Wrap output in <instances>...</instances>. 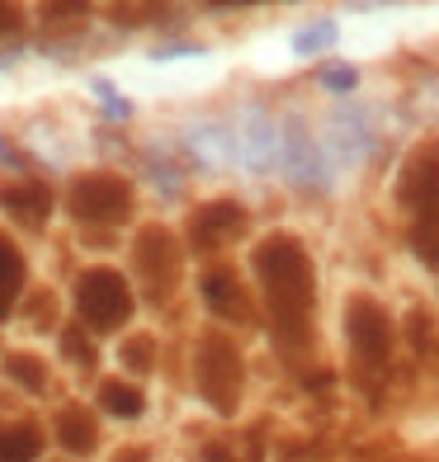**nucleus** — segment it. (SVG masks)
<instances>
[{
    "label": "nucleus",
    "mask_w": 439,
    "mask_h": 462,
    "mask_svg": "<svg viewBox=\"0 0 439 462\" xmlns=\"http://www.w3.org/2000/svg\"><path fill=\"white\" fill-rule=\"evenodd\" d=\"M250 274H256L269 340L288 364L312 354L317 340V264H312L303 236L269 231L250 245Z\"/></svg>",
    "instance_id": "nucleus-1"
},
{
    "label": "nucleus",
    "mask_w": 439,
    "mask_h": 462,
    "mask_svg": "<svg viewBox=\"0 0 439 462\" xmlns=\"http://www.w3.org/2000/svg\"><path fill=\"white\" fill-rule=\"evenodd\" d=\"M345 345L354 359V383H360V392H369V402H378V392L392 373L397 330H392L388 307L373 292H350L345 298Z\"/></svg>",
    "instance_id": "nucleus-2"
},
{
    "label": "nucleus",
    "mask_w": 439,
    "mask_h": 462,
    "mask_svg": "<svg viewBox=\"0 0 439 462\" xmlns=\"http://www.w3.org/2000/svg\"><path fill=\"white\" fill-rule=\"evenodd\" d=\"M194 392L199 402L232 420L241 411V392H246V364H241V349L232 335H222L218 326H208L194 345Z\"/></svg>",
    "instance_id": "nucleus-3"
},
{
    "label": "nucleus",
    "mask_w": 439,
    "mask_h": 462,
    "mask_svg": "<svg viewBox=\"0 0 439 462\" xmlns=\"http://www.w3.org/2000/svg\"><path fill=\"white\" fill-rule=\"evenodd\" d=\"M71 307H76V326L86 335H118L123 326L133 321L137 311V298H133V283L118 274L109 264H90L76 274V288H71Z\"/></svg>",
    "instance_id": "nucleus-4"
},
{
    "label": "nucleus",
    "mask_w": 439,
    "mask_h": 462,
    "mask_svg": "<svg viewBox=\"0 0 439 462\" xmlns=\"http://www.w3.org/2000/svg\"><path fill=\"white\" fill-rule=\"evenodd\" d=\"M133 184L118 171H80L67 184V213L86 226H123L133 217Z\"/></svg>",
    "instance_id": "nucleus-5"
},
{
    "label": "nucleus",
    "mask_w": 439,
    "mask_h": 462,
    "mask_svg": "<svg viewBox=\"0 0 439 462\" xmlns=\"http://www.w3.org/2000/svg\"><path fill=\"white\" fill-rule=\"evenodd\" d=\"M133 260H137V274H142V288L152 302H165L180 283V269H184V245L171 226H142L133 236Z\"/></svg>",
    "instance_id": "nucleus-6"
},
{
    "label": "nucleus",
    "mask_w": 439,
    "mask_h": 462,
    "mask_svg": "<svg viewBox=\"0 0 439 462\" xmlns=\"http://www.w3.org/2000/svg\"><path fill=\"white\" fill-rule=\"evenodd\" d=\"M232 142H237V165L250 175H275L279 156H284V123L260 109V104H241V114L232 123Z\"/></svg>",
    "instance_id": "nucleus-7"
},
{
    "label": "nucleus",
    "mask_w": 439,
    "mask_h": 462,
    "mask_svg": "<svg viewBox=\"0 0 439 462\" xmlns=\"http://www.w3.org/2000/svg\"><path fill=\"white\" fill-rule=\"evenodd\" d=\"M317 142H322V152H326V161H331V171H336V175L364 165L373 156V146H378V137H373V118L360 109V104H341Z\"/></svg>",
    "instance_id": "nucleus-8"
},
{
    "label": "nucleus",
    "mask_w": 439,
    "mask_h": 462,
    "mask_svg": "<svg viewBox=\"0 0 439 462\" xmlns=\"http://www.w3.org/2000/svg\"><path fill=\"white\" fill-rule=\"evenodd\" d=\"M392 199L411 217H434L439 213V142H425L402 161L392 184Z\"/></svg>",
    "instance_id": "nucleus-9"
},
{
    "label": "nucleus",
    "mask_w": 439,
    "mask_h": 462,
    "mask_svg": "<svg viewBox=\"0 0 439 462\" xmlns=\"http://www.w3.org/2000/svg\"><path fill=\"white\" fill-rule=\"evenodd\" d=\"M279 171L298 184V189H307V194H326V189L336 184V171H331L322 142L312 137L298 118H284V156H279Z\"/></svg>",
    "instance_id": "nucleus-10"
},
{
    "label": "nucleus",
    "mask_w": 439,
    "mask_h": 462,
    "mask_svg": "<svg viewBox=\"0 0 439 462\" xmlns=\"http://www.w3.org/2000/svg\"><path fill=\"white\" fill-rule=\"evenodd\" d=\"M246 226H250V213H246L237 199H213V203L194 208V217H190V245L199 250V255H213V250H227L237 236H246Z\"/></svg>",
    "instance_id": "nucleus-11"
},
{
    "label": "nucleus",
    "mask_w": 439,
    "mask_h": 462,
    "mask_svg": "<svg viewBox=\"0 0 439 462\" xmlns=\"http://www.w3.org/2000/svg\"><path fill=\"white\" fill-rule=\"evenodd\" d=\"M199 298L208 307V317H218L227 326H250V321H256V302H250V292H246V283H241V274H237L232 264L203 269Z\"/></svg>",
    "instance_id": "nucleus-12"
},
{
    "label": "nucleus",
    "mask_w": 439,
    "mask_h": 462,
    "mask_svg": "<svg viewBox=\"0 0 439 462\" xmlns=\"http://www.w3.org/2000/svg\"><path fill=\"white\" fill-rule=\"evenodd\" d=\"M180 146L190 152V161L203 165V171H227V165H237L232 123H222V118H199L190 128H180Z\"/></svg>",
    "instance_id": "nucleus-13"
},
{
    "label": "nucleus",
    "mask_w": 439,
    "mask_h": 462,
    "mask_svg": "<svg viewBox=\"0 0 439 462\" xmlns=\"http://www.w3.org/2000/svg\"><path fill=\"white\" fill-rule=\"evenodd\" d=\"M0 213L14 217L19 226H33V231H43L48 217H52V189L43 180H10V184H0Z\"/></svg>",
    "instance_id": "nucleus-14"
},
{
    "label": "nucleus",
    "mask_w": 439,
    "mask_h": 462,
    "mask_svg": "<svg viewBox=\"0 0 439 462\" xmlns=\"http://www.w3.org/2000/svg\"><path fill=\"white\" fill-rule=\"evenodd\" d=\"M52 439H57V448H67L71 457H90L99 448V425H95V415L86 406H57L52 415Z\"/></svg>",
    "instance_id": "nucleus-15"
},
{
    "label": "nucleus",
    "mask_w": 439,
    "mask_h": 462,
    "mask_svg": "<svg viewBox=\"0 0 439 462\" xmlns=\"http://www.w3.org/2000/svg\"><path fill=\"white\" fill-rule=\"evenodd\" d=\"M24 283H29V260H24V250L14 245L10 231H0V321L14 317L19 298H24Z\"/></svg>",
    "instance_id": "nucleus-16"
},
{
    "label": "nucleus",
    "mask_w": 439,
    "mask_h": 462,
    "mask_svg": "<svg viewBox=\"0 0 439 462\" xmlns=\"http://www.w3.org/2000/svg\"><path fill=\"white\" fill-rule=\"evenodd\" d=\"M95 402L109 420H118V425H137V420L146 415V392L123 383V377H104V383L95 387Z\"/></svg>",
    "instance_id": "nucleus-17"
},
{
    "label": "nucleus",
    "mask_w": 439,
    "mask_h": 462,
    "mask_svg": "<svg viewBox=\"0 0 439 462\" xmlns=\"http://www.w3.org/2000/svg\"><path fill=\"white\" fill-rule=\"evenodd\" d=\"M336 43H341V24L331 14H317V19H303V24L293 29L288 52L298 57V61H312V57H326Z\"/></svg>",
    "instance_id": "nucleus-18"
},
{
    "label": "nucleus",
    "mask_w": 439,
    "mask_h": 462,
    "mask_svg": "<svg viewBox=\"0 0 439 462\" xmlns=\"http://www.w3.org/2000/svg\"><path fill=\"white\" fill-rule=\"evenodd\" d=\"M43 444L48 439L33 420H0V462H38Z\"/></svg>",
    "instance_id": "nucleus-19"
},
{
    "label": "nucleus",
    "mask_w": 439,
    "mask_h": 462,
    "mask_svg": "<svg viewBox=\"0 0 439 462\" xmlns=\"http://www.w3.org/2000/svg\"><path fill=\"white\" fill-rule=\"evenodd\" d=\"M0 373L10 377V383L24 392V396H43L48 392V364L38 359V354H24V349H10L5 359H0Z\"/></svg>",
    "instance_id": "nucleus-20"
},
{
    "label": "nucleus",
    "mask_w": 439,
    "mask_h": 462,
    "mask_svg": "<svg viewBox=\"0 0 439 462\" xmlns=\"http://www.w3.org/2000/svg\"><path fill=\"white\" fill-rule=\"evenodd\" d=\"M260 457H265L260 430L222 434V439H213V444H203V462H260Z\"/></svg>",
    "instance_id": "nucleus-21"
},
{
    "label": "nucleus",
    "mask_w": 439,
    "mask_h": 462,
    "mask_svg": "<svg viewBox=\"0 0 439 462\" xmlns=\"http://www.w3.org/2000/svg\"><path fill=\"white\" fill-rule=\"evenodd\" d=\"M90 95H95V104H99V114L109 118V123H133V114H137V104L123 95L109 76H90Z\"/></svg>",
    "instance_id": "nucleus-22"
},
{
    "label": "nucleus",
    "mask_w": 439,
    "mask_h": 462,
    "mask_svg": "<svg viewBox=\"0 0 439 462\" xmlns=\"http://www.w3.org/2000/svg\"><path fill=\"white\" fill-rule=\"evenodd\" d=\"M118 364H123V373H133V377H146L156 368V340L152 335H128V340L118 345Z\"/></svg>",
    "instance_id": "nucleus-23"
},
{
    "label": "nucleus",
    "mask_w": 439,
    "mask_h": 462,
    "mask_svg": "<svg viewBox=\"0 0 439 462\" xmlns=\"http://www.w3.org/2000/svg\"><path fill=\"white\" fill-rule=\"evenodd\" d=\"M411 255L421 260L430 274H439V213L411 222Z\"/></svg>",
    "instance_id": "nucleus-24"
},
{
    "label": "nucleus",
    "mask_w": 439,
    "mask_h": 462,
    "mask_svg": "<svg viewBox=\"0 0 439 462\" xmlns=\"http://www.w3.org/2000/svg\"><path fill=\"white\" fill-rule=\"evenodd\" d=\"M57 349H61V359L67 364H76V368H95V335H86L76 321L71 326H61V335H57Z\"/></svg>",
    "instance_id": "nucleus-25"
},
{
    "label": "nucleus",
    "mask_w": 439,
    "mask_h": 462,
    "mask_svg": "<svg viewBox=\"0 0 439 462\" xmlns=\"http://www.w3.org/2000/svg\"><path fill=\"white\" fill-rule=\"evenodd\" d=\"M317 86L326 95H336V99H350L354 90H360V67H354V61H326V67L317 71Z\"/></svg>",
    "instance_id": "nucleus-26"
},
{
    "label": "nucleus",
    "mask_w": 439,
    "mask_h": 462,
    "mask_svg": "<svg viewBox=\"0 0 439 462\" xmlns=\"http://www.w3.org/2000/svg\"><path fill=\"white\" fill-rule=\"evenodd\" d=\"M146 180L161 189V199H180V194H184V171H180L175 161H165V156L146 161Z\"/></svg>",
    "instance_id": "nucleus-27"
},
{
    "label": "nucleus",
    "mask_w": 439,
    "mask_h": 462,
    "mask_svg": "<svg viewBox=\"0 0 439 462\" xmlns=\"http://www.w3.org/2000/svg\"><path fill=\"white\" fill-rule=\"evenodd\" d=\"M406 335H411L416 354H425V359H434V317H430V311L416 307L411 317H406Z\"/></svg>",
    "instance_id": "nucleus-28"
},
{
    "label": "nucleus",
    "mask_w": 439,
    "mask_h": 462,
    "mask_svg": "<svg viewBox=\"0 0 439 462\" xmlns=\"http://www.w3.org/2000/svg\"><path fill=\"white\" fill-rule=\"evenodd\" d=\"M0 171H10L14 180L29 175V152H24V146H19L10 133H0Z\"/></svg>",
    "instance_id": "nucleus-29"
},
{
    "label": "nucleus",
    "mask_w": 439,
    "mask_h": 462,
    "mask_svg": "<svg viewBox=\"0 0 439 462\" xmlns=\"http://www.w3.org/2000/svg\"><path fill=\"white\" fill-rule=\"evenodd\" d=\"M180 57H203L199 43H161L152 48V61H180Z\"/></svg>",
    "instance_id": "nucleus-30"
},
{
    "label": "nucleus",
    "mask_w": 439,
    "mask_h": 462,
    "mask_svg": "<svg viewBox=\"0 0 439 462\" xmlns=\"http://www.w3.org/2000/svg\"><path fill=\"white\" fill-rule=\"evenodd\" d=\"M109 462H152V453H146V444H137V448H118Z\"/></svg>",
    "instance_id": "nucleus-31"
}]
</instances>
